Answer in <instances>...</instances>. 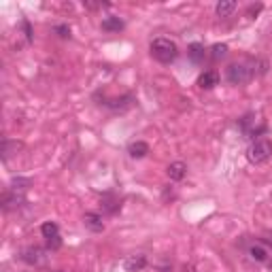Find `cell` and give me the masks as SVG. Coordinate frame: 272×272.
<instances>
[{
	"label": "cell",
	"instance_id": "1",
	"mask_svg": "<svg viewBox=\"0 0 272 272\" xmlns=\"http://www.w3.org/2000/svg\"><path fill=\"white\" fill-rule=\"evenodd\" d=\"M151 56L162 62V64H170L177 60L179 56V47L175 41H170V38H155V41L151 43Z\"/></svg>",
	"mask_w": 272,
	"mask_h": 272
},
{
	"label": "cell",
	"instance_id": "2",
	"mask_svg": "<svg viewBox=\"0 0 272 272\" xmlns=\"http://www.w3.org/2000/svg\"><path fill=\"white\" fill-rule=\"evenodd\" d=\"M255 75V62H234V64H230L228 66V81L232 85H242V83H247L251 81V77Z\"/></svg>",
	"mask_w": 272,
	"mask_h": 272
},
{
	"label": "cell",
	"instance_id": "3",
	"mask_svg": "<svg viewBox=\"0 0 272 272\" xmlns=\"http://www.w3.org/2000/svg\"><path fill=\"white\" fill-rule=\"evenodd\" d=\"M270 158H272V142L266 140V138H260V140L251 142L249 149H247V160L251 164H255V166L268 162Z\"/></svg>",
	"mask_w": 272,
	"mask_h": 272
},
{
	"label": "cell",
	"instance_id": "4",
	"mask_svg": "<svg viewBox=\"0 0 272 272\" xmlns=\"http://www.w3.org/2000/svg\"><path fill=\"white\" fill-rule=\"evenodd\" d=\"M247 255L253 264H268L272 260V249L262 240H253L247 249Z\"/></svg>",
	"mask_w": 272,
	"mask_h": 272
},
{
	"label": "cell",
	"instance_id": "5",
	"mask_svg": "<svg viewBox=\"0 0 272 272\" xmlns=\"http://www.w3.org/2000/svg\"><path fill=\"white\" fill-rule=\"evenodd\" d=\"M21 260L26 264H30V266H43L47 262V249L36 247V244L34 247H26L21 251Z\"/></svg>",
	"mask_w": 272,
	"mask_h": 272
},
{
	"label": "cell",
	"instance_id": "6",
	"mask_svg": "<svg viewBox=\"0 0 272 272\" xmlns=\"http://www.w3.org/2000/svg\"><path fill=\"white\" fill-rule=\"evenodd\" d=\"M26 202V198H23V193H19V191H13V189H9V191H5L3 193V200H0V204H3V211H13V209H19V206Z\"/></svg>",
	"mask_w": 272,
	"mask_h": 272
},
{
	"label": "cell",
	"instance_id": "7",
	"mask_svg": "<svg viewBox=\"0 0 272 272\" xmlns=\"http://www.w3.org/2000/svg\"><path fill=\"white\" fill-rule=\"evenodd\" d=\"M83 226L89 232H94V234L105 232V221H102V215H98V213H85L83 215Z\"/></svg>",
	"mask_w": 272,
	"mask_h": 272
},
{
	"label": "cell",
	"instance_id": "8",
	"mask_svg": "<svg viewBox=\"0 0 272 272\" xmlns=\"http://www.w3.org/2000/svg\"><path fill=\"white\" fill-rule=\"evenodd\" d=\"M145 266H147V255H145V253L130 255V257H128V260L123 262V268H126L128 272H140Z\"/></svg>",
	"mask_w": 272,
	"mask_h": 272
},
{
	"label": "cell",
	"instance_id": "9",
	"mask_svg": "<svg viewBox=\"0 0 272 272\" xmlns=\"http://www.w3.org/2000/svg\"><path fill=\"white\" fill-rule=\"evenodd\" d=\"M166 172H168V177H170V181H181L187 175V164L185 162H172L166 168Z\"/></svg>",
	"mask_w": 272,
	"mask_h": 272
},
{
	"label": "cell",
	"instance_id": "10",
	"mask_svg": "<svg viewBox=\"0 0 272 272\" xmlns=\"http://www.w3.org/2000/svg\"><path fill=\"white\" fill-rule=\"evenodd\" d=\"M217 83H219L217 70H204V72L198 77V85H200L202 89H213Z\"/></svg>",
	"mask_w": 272,
	"mask_h": 272
},
{
	"label": "cell",
	"instance_id": "11",
	"mask_svg": "<svg viewBox=\"0 0 272 272\" xmlns=\"http://www.w3.org/2000/svg\"><path fill=\"white\" fill-rule=\"evenodd\" d=\"M187 56H189V60H191L193 64H202L204 58H206V49H204L202 43H191V45L187 47Z\"/></svg>",
	"mask_w": 272,
	"mask_h": 272
},
{
	"label": "cell",
	"instance_id": "12",
	"mask_svg": "<svg viewBox=\"0 0 272 272\" xmlns=\"http://www.w3.org/2000/svg\"><path fill=\"white\" fill-rule=\"evenodd\" d=\"M128 153H130V158H134V160H142L149 153V145L145 140H134L132 145L128 147Z\"/></svg>",
	"mask_w": 272,
	"mask_h": 272
},
{
	"label": "cell",
	"instance_id": "13",
	"mask_svg": "<svg viewBox=\"0 0 272 272\" xmlns=\"http://www.w3.org/2000/svg\"><path fill=\"white\" fill-rule=\"evenodd\" d=\"M236 7H238V5L234 3V0H221V3H217L215 13H217L219 17H230L232 13L236 11Z\"/></svg>",
	"mask_w": 272,
	"mask_h": 272
},
{
	"label": "cell",
	"instance_id": "14",
	"mask_svg": "<svg viewBox=\"0 0 272 272\" xmlns=\"http://www.w3.org/2000/svg\"><path fill=\"white\" fill-rule=\"evenodd\" d=\"M102 30L105 32H119V30H123V21L119 17H115V15L105 17L102 19Z\"/></svg>",
	"mask_w": 272,
	"mask_h": 272
},
{
	"label": "cell",
	"instance_id": "15",
	"mask_svg": "<svg viewBox=\"0 0 272 272\" xmlns=\"http://www.w3.org/2000/svg\"><path fill=\"white\" fill-rule=\"evenodd\" d=\"M21 147V142H17V140H9V138H5L3 140V160L7 162L11 155H13V151L17 153V149Z\"/></svg>",
	"mask_w": 272,
	"mask_h": 272
},
{
	"label": "cell",
	"instance_id": "16",
	"mask_svg": "<svg viewBox=\"0 0 272 272\" xmlns=\"http://www.w3.org/2000/svg\"><path fill=\"white\" fill-rule=\"evenodd\" d=\"M30 185H32V181L30 179H23V177H15V179L11 181V189L13 191H19V193H23Z\"/></svg>",
	"mask_w": 272,
	"mask_h": 272
},
{
	"label": "cell",
	"instance_id": "17",
	"mask_svg": "<svg viewBox=\"0 0 272 272\" xmlns=\"http://www.w3.org/2000/svg\"><path fill=\"white\" fill-rule=\"evenodd\" d=\"M41 234H43L45 238L60 236V228H58V224H54V221H45V224L41 226Z\"/></svg>",
	"mask_w": 272,
	"mask_h": 272
},
{
	"label": "cell",
	"instance_id": "18",
	"mask_svg": "<svg viewBox=\"0 0 272 272\" xmlns=\"http://www.w3.org/2000/svg\"><path fill=\"white\" fill-rule=\"evenodd\" d=\"M228 56V45L226 43H217L211 47V58L217 62V60H224Z\"/></svg>",
	"mask_w": 272,
	"mask_h": 272
},
{
	"label": "cell",
	"instance_id": "19",
	"mask_svg": "<svg viewBox=\"0 0 272 272\" xmlns=\"http://www.w3.org/2000/svg\"><path fill=\"white\" fill-rule=\"evenodd\" d=\"M119 200L117 198H111V196H107L105 200H102V209H105L107 213H115V211H117L119 209Z\"/></svg>",
	"mask_w": 272,
	"mask_h": 272
},
{
	"label": "cell",
	"instance_id": "20",
	"mask_svg": "<svg viewBox=\"0 0 272 272\" xmlns=\"http://www.w3.org/2000/svg\"><path fill=\"white\" fill-rule=\"evenodd\" d=\"M54 32H56L60 38H68V36H70V26H68V23H58V26H54Z\"/></svg>",
	"mask_w": 272,
	"mask_h": 272
},
{
	"label": "cell",
	"instance_id": "21",
	"mask_svg": "<svg viewBox=\"0 0 272 272\" xmlns=\"http://www.w3.org/2000/svg\"><path fill=\"white\" fill-rule=\"evenodd\" d=\"M268 72V62L266 60H255V75H266Z\"/></svg>",
	"mask_w": 272,
	"mask_h": 272
},
{
	"label": "cell",
	"instance_id": "22",
	"mask_svg": "<svg viewBox=\"0 0 272 272\" xmlns=\"http://www.w3.org/2000/svg\"><path fill=\"white\" fill-rule=\"evenodd\" d=\"M62 247V238L60 236H54V238H47V249H51V251H56V249H60Z\"/></svg>",
	"mask_w": 272,
	"mask_h": 272
},
{
	"label": "cell",
	"instance_id": "23",
	"mask_svg": "<svg viewBox=\"0 0 272 272\" xmlns=\"http://www.w3.org/2000/svg\"><path fill=\"white\" fill-rule=\"evenodd\" d=\"M260 11H262V5H251V7H249V11H247V17H251V19H253Z\"/></svg>",
	"mask_w": 272,
	"mask_h": 272
},
{
	"label": "cell",
	"instance_id": "24",
	"mask_svg": "<svg viewBox=\"0 0 272 272\" xmlns=\"http://www.w3.org/2000/svg\"><path fill=\"white\" fill-rule=\"evenodd\" d=\"M21 26H23V30H26V38H28V41H32V28H30L28 19H23V21H21Z\"/></svg>",
	"mask_w": 272,
	"mask_h": 272
},
{
	"label": "cell",
	"instance_id": "25",
	"mask_svg": "<svg viewBox=\"0 0 272 272\" xmlns=\"http://www.w3.org/2000/svg\"><path fill=\"white\" fill-rule=\"evenodd\" d=\"M60 272H62V270H60Z\"/></svg>",
	"mask_w": 272,
	"mask_h": 272
}]
</instances>
